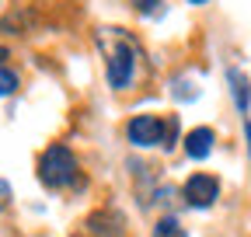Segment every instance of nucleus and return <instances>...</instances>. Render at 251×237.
Wrapping results in <instances>:
<instances>
[{
	"instance_id": "1",
	"label": "nucleus",
	"mask_w": 251,
	"mask_h": 237,
	"mask_svg": "<svg viewBox=\"0 0 251 237\" xmlns=\"http://www.w3.org/2000/svg\"><path fill=\"white\" fill-rule=\"evenodd\" d=\"M74 174H77V161L63 143L49 146V150L39 157V182L46 189H67L74 182Z\"/></svg>"
},
{
	"instance_id": "2",
	"label": "nucleus",
	"mask_w": 251,
	"mask_h": 237,
	"mask_svg": "<svg viewBox=\"0 0 251 237\" xmlns=\"http://www.w3.org/2000/svg\"><path fill=\"white\" fill-rule=\"evenodd\" d=\"M129 80H133V46L122 35H115V46L108 49V84L122 91V87H129Z\"/></svg>"
},
{
	"instance_id": "3",
	"label": "nucleus",
	"mask_w": 251,
	"mask_h": 237,
	"mask_svg": "<svg viewBox=\"0 0 251 237\" xmlns=\"http://www.w3.org/2000/svg\"><path fill=\"white\" fill-rule=\"evenodd\" d=\"M126 133H129V140L136 146H157V143L164 146V140H168V118H161V115H136Z\"/></svg>"
},
{
	"instance_id": "4",
	"label": "nucleus",
	"mask_w": 251,
	"mask_h": 237,
	"mask_svg": "<svg viewBox=\"0 0 251 237\" xmlns=\"http://www.w3.org/2000/svg\"><path fill=\"white\" fill-rule=\"evenodd\" d=\"M220 195V182L213 174H192L185 182V199L188 206H196V210H206V206H213Z\"/></svg>"
},
{
	"instance_id": "5",
	"label": "nucleus",
	"mask_w": 251,
	"mask_h": 237,
	"mask_svg": "<svg viewBox=\"0 0 251 237\" xmlns=\"http://www.w3.org/2000/svg\"><path fill=\"white\" fill-rule=\"evenodd\" d=\"M213 129H206V126H199V129H192V133H185V154L192 157V161H202V157H209V150H213Z\"/></svg>"
},
{
	"instance_id": "6",
	"label": "nucleus",
	"mask_w": 251,
	"mask_h": 237,
	"mask_svg": "<svg viewBox=\"0 0 251 237\" xmlns=\"http://www.w3.org/2000/svg\"><path fill=\"white\" fill-rule=\"evenodd\" d=\"M91 234H101V237H119L122 234V216L119 213H94L87 220Z\"/></svg>"
},
{
	"instance_id": "7",
	"label": "nucleus",
	"mask_w": 251,
	"mask_h": 237,
	"mask_svg": "<svg viewBox=\"0 0 251 237\" xmlns=\"http://www.w3.org/2000/svg\"><path fill=\"white\" fill-rule=\"evenodd\" d=\"M227 80H230V91H234L237 108H241V112H248V105H251V80H248L244 73H237V70H230V73H227Z\"/></svg>"
},
{
	"instance_id": "8",
	"label": "nucleus",
	"mask_w": 251,
	"mask_h": 237,
	"mask_svg": "<svg viewBox=\"0 0 251 237\" xmlns=\"http://www.w3.org/2000/svg\"><path fill=\"white\" fill-rule=\"evenodd\" d=\"M153 237H185V227H181L175 216H164V220H157Z\"/></svg>"
},
{
	"instance_id": "9",
	"label": "nucleus",
	"mask_w": 251,
	"mask_h": 237,
	"mask_svg": "<svg viewBox=\"0 0 251 237\" xmlns=\"http://www.w3.org/2000/svg\"><path fill=\"white\" fill-rule=\"evenodd\" d=\"M175 143H178V118H175V115H168V140H164V146L171 150Z\"/></svg>"
},
{
	"instance_id": "10",
	"label": "nucleus",
	"mask_w": 251,
	"mask_h": 237,
	"mask_svg": "<svg viewBox=\"0 0 251 237\" xmlns=\"http://www.w3.org/2000/svg\"><path fill=\"white\" fill-rule=\"evenodd\" d=\"M0 84H4V87H0V91H4V95H14V91H18V77H14L11 70H4V77H0Z\"/></svg>"
},
{
	"instance_id": "11",
	"label": "nucleus",
	"mask_w": 251,
	"mask_h": 237,
	"mask_svg": "<svg viewBox=\"0 0 251 237\" xmlns=\"http://www.w3.org/2000/svg\"><path fill=\"white\" fill-rule=\"evenodd\" d=\"M133 4H136V11H140V14H150L157 4H161V0H133Z\"/></svg>"
},
{
	"instance_id": "12",
	"label": "nucleus",
	"mask_w": 251,
	"mask_h": 237,
	"mask_svg": "<svg viewBox=\"0 0 251 237\" xmlns=\"http://www.w3.org/2000/svg\"><path fill=\"white\" fill-rule=\"evenodd\" d=\"M244 136H248V154H251V122L244 126Z\"/></svg>"
},
{
	"instance_id": "13",
	"label": "nucleus",
	"mask_w": 251,
	"mask_h": 237,
	"mask_svg": "<svg viewBox=\"0 0 251 237\" xmlns=\"http://www.w3.org/2000/svg\"><path fill=\"white\" fill-rule=\"evenodd\" d=\"M188 4H206V0H188Z\"/></svg>"
}]
</instances>
